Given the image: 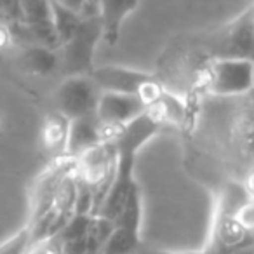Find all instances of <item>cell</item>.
<instances>
[{"mask_svg": "<svg viewBox=\"0 0 254 254\" xmlns=\"http://www.w3.org/2000/svg\"><path fill=\"white\" fill-rule=\"evenodd\" d=\"M253 247V230L246 228L233 214L216 211L209 244L202 254H233Z\"/></svg>", "mask_w": 254, "mask_h": 254, "instance_id": "cell-7", "label": "cell"}, {"mask_svg": "<svg viewBox=\"0 0 254 254\" xmlns=\"http://www.w3.org/2000/svg\"><path fill=\"white\" fill-rule=\"evenodd\" d=\"M53 2H56V4L63 5V7L71 9V11L80 12L82 14V9H84V5H85L87 0H53Z\"/></svg>", "mask_w": 254, "mask_h": 254, "instance_id": "cell-18", "label": "cell"}, {"mask_svg": "<svg viewBox=\"0 0 254 254\" xmlns=\"http://www.w3.org/2000/svg\"><path fill=\"white\" fill-rule=\"evenodd\" d=\"M82 16L84 14L63 7V5L56 4V2L51 0V21H53V28L58 37L60 46L70 39V35L75 32V28H77L78 23H80Z\"/></svg>", "mask_w": 254, "mask_h": 254, "instance_id": "cell-14", "label": "cell"}, {"mask_svg": "<svg viewBox=\"0 0 254 254\" xmlns=\"http://www.w3.org/2000/svg\"><path fill=\"white\" fill-rule=\"evenodd\" d=\"M254 40L253 7L240 14L233 23L225 26L219 35L218 58H251Z\"/></svg>", "mask_w": 254, "mask_h": 254, "instance_id": "cell-9", "label": "cell"}, {"mask_svg": "<svg viewBox=\"0 0 254 254\" xmlns=\"http://www.w3.org/2000/svg\"><path fill=\"white\" fill-rule=\"evenodd\" d=\"M145 110L146 105L139 96L101 92L96 105L94 119L101 126L106 138L112 139L117 131H120L132 119L141 115Z\"/></svg>", "mask_w": 254, "mask_h": 254, "instance_id": "cell-6", "label": "cell"}, {"mask_svg": "<svg viewBox=\"0 0 254 254\" xmlns=\"http://www.w3.org/2000/svg\"><path fill=\"white\" fill-rule=\"evenodd\" d=\"M30 244H32L30 232L26 226H23L4 242H0V254H26Z\"/></svg>", "mask_w": 254, "mask_h": 254, "instance_id": "cell-16", "label": "cell"}, {"mask_svg": "<svg viewBox=\"0 0 254 254\" xmlns=\"http://www.w3.org/2000/svg\"><path fill=\"white\" fill-rule=\"evenodd\" d=\"M0 25L11 30V33L21 30L19 0H0Z\"/></svg>", "mask_w": 254, "mask_h": 254, "instance_id": "cell-15", "label": "cell"}, {"mask_svg": "<svg viewBox=\"0 0 254 254\" xmlns=\"http://www.w3.org/2000/svg\"><path fill=\"white\" fill-rule=\"evenodd\" d=\"M101 96V91L91 75H71L64 77L54 94L56 112L66 120L91 117L96 112V105Z\"/></svg>", "mask_w": 254, "mask_h": 254, "instance_id": "cell-5", "label": "cell"}, {"mask_svg": "<svg viewBox=\"0 0 254 254\" xmlns=\"http://www.w3.org/2000/svg\"><path fill=\"white\" fill-rule=\"evenodd\" d=\"M141 190L136 185L127 200L124 202L120 212L112 221V230L99 254H138L139 246H141Z\"/></svg>", "mask_w": 254, "mask_h": 254, "instance_id": "cell-2", "label": "cell"}, {"mask_svg": "<svg viewBox=\"0 0 254 254\" xmlns=\"http://www.w3.org/2000/svg\"><path fill=\"white\" fill-rule=\"evenodd\" d=\"M68 122L61 113L54 112L44 119L42 124V145L47 152L53 155V159L64 155L66 152V138H68Z\"/></svg>", "mask_w": 254, "mask_h": 254, "instance_id": "cell-13", "label": "cell"}, {"mask_svg": "<svg viewBox=\"0 0 254 254\" xmlns=\"http://www.w3.org/2000/svg\"><path fill=\"white\" fill-rule=\"evenodd\" d=\"M26 254H64L63 253V242H61L60 235L47 237V239H40L30 244Z\"/></svg>", "mask_w": 254, "mask_h": 254, "instance_id": "cell-17", "label": "cell"}, {"mask_svg": "<svg viewBox=\"0 0 254 254\" xmlns=\"http://www.w3.org/2000/svg\"><path fill=\"white\" fill-rule=\"evenodd\" d=\"M91 78L101 92L139 96L146 84L153 80L150 73L126 66H101L91 71Z\"/></svg>", "mask_w": 254, "mask_h": 254, "instance_id": "cell-8", "label": "cell"}, {"mask_svg": "<svg viewBox=\"0 0 254 254\" xmlns=\"http://www.w3.org/2000/svg\"><path fill=\"white\" fill-rule=\"evenodd\" d=\"M254 63L251 58H214L207 68L205 87L211 94L228 98L253 89Z\"/></svg>", "mask_w": 254, "mask_h": 254, "instance_id": "cell-3", "label": "cell"}, {"mask_svg": "<svg viewBox=\"0 0 254 254\" xmlns=\"http://www.w3.org/2000/svg\"><path fill=\"white\" fill-rule=\"evenodd\" d=\"M19 66L33 75H51L60 66V56L56 49L32 44L21 53L18 60Z\"/></svg>", "mask_w": 254, "mask_h": 254, "instance_id": "cell-12", "label": "cell"}, {"mask_svg": "<svg viewBox=\"0 0 254 254\" xmlns=\"http://www.w3.org/2000/svg\"><path fill=\"white\" fill-rule=\"evenodd\" d=\"M253 254H254V253H253Z\"/></svg>", "mask_w": 254, "mask_h": 254, "instance_id": "cell-20", "label": "cell"}, {"mask_svg": "<svg viewBox=\"0 0 254 254\" xmlns=\"http://www.w3.org/2000/svg\"><path fill=\"white\" fill-rule=\"evenodd\" d=\"M233 254H253V247H249V249H244V251H239V253H233Z\"/></svg>", "mask_w": 254, "mask_h": 254, "instance_id": "cell-19", "label": "cell"}, {"mask_svg": "<svg viewBox=\"0 0 254 254\" xmlns=\"http://www.w3.org/2000/svg\"><path fill=\"white\" fill-rule=\"evenodd\" d=\"M139 0H98V14L103 26V40L115 46L119 42L122 25L136 7Z\"/></svg>", "mask_w": 254, "mask_h": 254, "instance_id": "cell-11", "label": "cell"}, {"mask_svg": "<svg viewBox=\"0 0 254 254\" xmlns=\"http://www.w3.org/2000/svg\"><path fill=\"white\" fill-rule=\"evenodd\" d=\"M77 159L68 155L56 157V159H53L44 167L42 173L32 183V190H30V214L26 225H32V223H35L37 219H40L46 214L54 195L58 193V190L64 183V180L77 174Z\"/></svg>", "mask_w": 254, "mask_h": 254, "instance_id": "cell-4", "label": "cell"}, {"mask_svg": "<svg viewBox=\"0 0 254 254\" xmlns=\"http://www.w3.org/2000/svg\"><path fill=\"white\" fill-rule=\"evenodd\" d=\"M106 139L108 138L105 136L101 126L94 119V115L70 120L68 122V138H66V152H64V155L78 159L85 152L101 145Z\"/></svg>", "mask_w": 254, "mask_h": 254, "instance_id": "cell-10", "label": "cell"}, {"mask_svg": "<svg viewBox=\"0 0 254 254\" xmlns=\"http://www.w3.org/2000/svg\"><path fill=\"white\" fill-rule=\"evenodd\" d=\"M103 40V26L98 14L92 12L82 16L80 23L75 28L66 42L58 49L60 66L64 77L71 75H91L94 70V53Z\"/></svg>", "mask_w": 254, "mask_h": 254, "instance_id": "cell-1", "label": "cell"}]
</instances>
